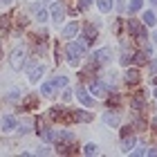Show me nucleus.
Returning a JSON list of instances; mask_svg holds the SVG:
<instances>
[{
    "label": "nucleus",
    "mask_w": 157,
    "mask_h": 157,
    "mask_svg": "<svg viewBox=\"0 0 157 157\" xmlns=\"http://www.w3.org/2000/svg\"><path fill=\"white\" fill-rule=\"evenodd\" d=\"M25 54H27V49H25V45H20V47H16L11 52V67L16 70H23V65H25Z\"/></svg>",
    "instance_id": "f257e3e1"
},
{
    "label": "nucleus",
    "mask_w": 157,
    "mask_h": 157,
    "mask_svg": "<svg viewBox=\"0 0 157 157\" xmlns=\"http://www.w3.org/2000/svg\"><path fill=\"white\" fill-rule=\"evenodd\" d=\"M81 54H83V49H81V45H78V43H67V59H70V63H72V65H76V63H78Z\"/></svg>",
    "instance_id": "f03ea898"
},
{
    "label": "nucleus",
    "mask_w": 157,
    "mask_h": 157,
    "mask_svg": "<svg viewBox=\"0 0 157 157\" xmlns=\"http://www.w3.org/2000/svg\"><path fill=\"white\" fill-rule=\"evenodd\" d=\"M76 99L85 105V108H92V105H94V99L88 94V90H85L83 85H78V88H76Z\"/></svg>",
    "instance_id": "7ed1b4c3"
},
{
    "label": "nucleus",
    "mask_w": 157,
    "mask_h": 157,
    "mask_svg": "<svg viewBox=\"0 0 157 157\" xmlns=\"http://www.w3.org/2000/svg\"><path fill=\"white\" fill-rule=\"evenodd\" d=\"M90 90H92V94H97L99 99H105V97H108V85L101 83V81H92V83H90Z\"/></svg>",
    "instance_id": "20e7f679"
},
{
    "label": "nucleus",
    "mask_w": 157,
    "mask_h": 157,
    "mask_svg": "<svg viewBox=\"0 0 157 157\" xmlns=\"http://www.w3.org/2000/svg\"><path fill=\"white\" fill-rule=\"evenodd\" d=\"M128 29H130L135 36H139L141 40H146V29H144V25H141L139 20H128Z\"/></svg>",
    "instance_id": "39448f33"
},
{
    "label": "nucleus",
    "mask_w": 157,
    "mask_h": 157,
    "mask_svg": "<svg viewBox=\"0 0 157 157\" xmlns=\"http://www.w3.org/2000/svg\"><path fill=\"white\" fill-rule=\"evenodd\" d=\"M49 117L56 119V121H74V115H70V112L61 110V108H52L49 110Z\"/></svg>",
    "instance_id": "423d86ee"
},
{
    "label": "nucleus",
    "mask_w": 157,
    "mask_h": 157,
    "mask_svg": "<svg viewBox=\"0 0 157 157\" xmlns=\"http://www.w3.org/2000/svg\"><path fill=\"white\" fill-rule=\"evenodd\" d=\"M32 11H34V16L38 18V23H47V9L40 2H34L32 5Z\"/></svg>",
    "instance_id": "0eeeda50"
},
{
    "label": "nucleus",
    "mask_w": 157,
    "mask_h": 157,
    "mask_svg": "<svg viewBox=\"0 0 157 157\" xmlns=\"http://www.w3.org/2000/svg\"><path fill=\"white\" fill-rule=\"evenodd\" d=\"M63 16H65V7H63L61 2H54L52 5V18H54V23H61Z\"/></svg>",
    "instance_id": "6e6552de"
},
{
    "label": "nucleus",
    "mask_w": 157,
    "mask_h": 157,
    "mask_svg": "<svg viewBox=\"0 0 157 157\" xmlns=\"http://www.w3.org/2000/svg\"><path fill=\"white\" fill-rule=\"evenodd\" d=\"M110 54H112V49H110V47L97 49V52H94V61H97V63H105V61L110 59Z\"/></svg>",
    "instance_id": "1a4fd4ad"
},
{
    "label": "nucleus",
    "mask_w": 157,
    "mask_h": 157,
    "mask_svg": "<svg viewBox=\"0 0 157 157\" xmlns=\"http://www.w3.org/2000/svg\"><path fill=\"white\" fill-rule=\"evenodd\" d=\"M16 128H18V121L13 119L11 115H7V117L2 119V130H5V132H11V130H16Z\"/></svg>",
    "instance_id": "9d476101"
},
{
    "label": "nucleus",
    "mask_w": 157,
    "mask_h": 157,
    "mask_svg": "<svg viewBox=\"0 0 157 157\" xmlns=\"http://www.w3.org/2000/svg\"><path fill=\"white\" fill-rule=\"evenodd\" d=\"M76 34H78V23H70L65 29H63V38L70 40V38H74Z\"/></svg>",
    "instance_id": "9b49d317"
},
{
    "label": "nucleus",
    "mask_w": 157,
    "mask_h": 157,
    "mask_svg": "<svg viewBox=\"0 0 157 157\" xmlns=\"http://www.w3.org/2000/svg\"><path fill=\"white\" fill-rule=\"evenodd\" d=\"M103 121H105V124H110V126H119V115H115V112H105V115H103Z\"/></svg>",
    "instance_id": "f8f14e48"
},
{
    "label": "nucleus",
    "mask_w": 157,
    "mask_h": 157,
    "mask_svg": "<svg viewBox=\"0 0 157 157\" xmlns=\"http://www.w3.org/2000/svg\"><path fill=\"white\" fill-rule=\"evenodd\" d=\"M54 139H59V141H72L74 137H72V132H70V130H59L54 135Z\"/></svg>",
    "instance_id": "ddd939ff"
},
{
    "label": "nucleus",
    "mask_w": 157,
    "mask_h": 157,
    "mask_svg": "<svg viewBox=\"0 0 157 157\" xmlns=\"http://www.w3.org/2000/svg\"><path fill=\"white\" fill-rule=\"evenodd\" d=\"M40 94L43 97H54V83H43L40 85Z\"/></svg>",
    "instance_id": "4468645a"
},
{
    "label": "nucleus",
    "mask_w": 157,
    "mask_h": 157,
    "mask_svg": "<svg viewBox=\"0 0 157 157\" xmlns=\"http://www.w3.org/2000/svg\"><path fill=\"white\" fill-rule=\"evenodd\" d=\"M144 105H146V101H144V97H141V94H135L132 97V108L135 110H144Z\"/></svg>",
    "instance_id": "2eb2a0df"
},
{
    "label": "nucleus",
    "mask_w": 157,
    "mask_h": 157,
    "mask_svg": "<svg viewBox=\"0 0 157 157\" xmlns=\"http://www.w3.org/2000/svg\"><path fill=\"white\" fill-rule=\"evenodd\" d=\"M43 72H45V67L38 65V67H34L32 72H29V81H38V78L43 76Z\"/></svg>",
    "instance_id": "dca6fc26"
},
{
    "label": "nucleus",
    "mask_w": 157,
    "mask_h": 157,
    "mask_svg": "<svg viewBox=\"0 0 157 157\" xmlns=\"http://www.w3.org/2000/svg\"><path fill=\"white\" fill-rule=\"evenodd\" d=\"M126 81L128 83H139V72L137 70H128L126 72Z\"/></svg>",
    "instance_id": "f3484780"
},
{
    "label": "nucleus",
    "mask_w": 157,
    "mask_h": 157,
    "mask_svg": "<svg viewBox=\"0 0 157 157\" xmlns=\"http://www.w3.org/2000/svg\"><path fill=\"white\" fill-rule=\"evenodd\" d=\"M99 2V9H101V13H108L112 9V0H97Z\"/></svg>",
    "instance_id": "a211bd4d"
},
{
    "label": "nucleus",
    "mask_w": 157,
    "mask_h": 157,
    "mask_svg": "<svg viewBox=\"0 0 157 157\" xmlns=\"http://www.w3.org/2000/svg\"><path fill=\"white\" fill-rule=\"evenodd\" d=\"M155 23H157V18H155V11H146V13H144V25H151V27H153Z\"/></svg>",
    "instance_id": "6ab92c4d"
},
{
    "label": "nucleus",
    "mask_w": 157,
    "mask_h": 157,
    "mask_svg": "<svg viewBox=\"0 0 157 157\" xmlns=\"http://www.w3.org/2000/svg\"><path fill=\"white\" fill-rule=\"evenodd\" d=\"M141 5H144L141 0H130V5H128V11H130V13H137V11L141 9Z\"/></svg>",
    "instance_id": "aec40b11"
},
{
    "label": "nucleus",
    "mask_w": 157,
    "mask_h": 157,
    "mask_svg": "<svg viewBox=\"0 0 157 157\" xmlns=\"http://www.w3.org/2000/svg\"><path fill=\"white\" fill-rule=\"evenodd\" d=\"M92 115L90 112H74V121H90Z\"/></svg>",
    "instance_id": "412c9836"
},
{
    "label": "nucleus",
    "mask_w": 157,
    "mask_h": 157,
    "mask_svg": "<svg viewBox=\"0 0 157 157\" xmlns=\"http://www.w3.org/2000/svg\"><path fill=\"white\" fill-rule=\"evenodd\" d=\"M38 130H40V137L45 141H54V132H49L47 128H38Z\"/></svg>",
    "instance_id": "4be33fe9"
},
{
    "label": "nucleus",
    "mask_w": 157,
    "mask_h": 157,
    "mask_svg": "<svg viewBox=\"0 0 157 157\" xmlns=\"http://www.w3.org/2000/svg\"><path fill=\"white\" fill-rule=\"evenodd\" d=\"M54 85H56V88H67V76H56Z\"/></svg>",
    "instance_id": "5701e85b"
},
{
    "label": "nucleus",
    "mask_w": 157,
    "mask_h": 157,
    "mask_svg": "<svg viewBox=\"0 0 157 157\" xmlns=\"http://www.w3.org/2000/svg\"><path fill=\"white\" fill-rule=\"evenodd\" d=\"M132 146H135V139H130V137H124V144H121V151H130Z\"/></svg>",
    "instance_id": "b1692460"
},
{
    "label": "nucleus",
    "mask_w": 157,
    "mask_h": 157,
    "mask_svg": "<svg viewBox=\"0 0 157 157\" xmlns=\"http://www.w3.org/2000/svg\"><path fill=\"white\" fill-rule=\"evenodd\" d=\"M132 61L141 65V63H146V54H141V52H135V54H132Z\"/></svg>",
    "instance_id": "393cba45"
},
{
    "label": "nucleus",
    "mask_w": 157,
    "mask_h": 157,
    "mask_svg": "<svg viewBox=\"0 0 157 157\" xmlns=\"http://www.w3.org/2000/svg\"><path fill=\"white\" fill-rule=\"evenodd\" d=\"M83 153H85V155H97V146H94V144H85V146H83Z\"/></svg>",
    "instance_id": "a878e982"
},
{
    "label": "nucleus",
    "mask_w": 157,
    "mask_h": 157,
    "mask_svg": "<svg viewBox=\"0 0 157 157\" xmlns=\"http://www.w3.org/2000/svg\"><path fill=\"white\" fill-rule=\"evenodd\" d=\"M20 132H32V121H23V124L18 126Z\"/></svg>",
    "instance_id": "bb28decb"
},
{
    "label": "nucleus",
    "mask_w": 157,
    "mask_h": 157,
    "mask_svg": "<svg viewBox=\"0 0 157 157\" xmlns=\"http://www.w3.org/2000/svg\"><path fill=\"white\" fill-rule=\"evenodd\" d=\"M90 2H92V0H78V9H88V7H90Z\"/></svg>",
    "instance_id": "cd10ccee"
},
{
    "label": "nucleus",
    "mask_w": 157,
    "mask_h": 157,
    "mask_svg": "<svg viewBox=\"0 0 157 157\" xmlns=\"http://www.w3.org/2000/svg\"><path fill=\"white\" fill-rule=\"evenodd\" d=\"M117 103H119V94H112L108 99V105H117Z\"/></svg>",
    "instance_id": "c85d7f7f"
},
{
    "label": "nucleus",
    "mask_w": 157,
    "mask_h": 157,
    "mask_svg": "<svg viewBox=\"0 0 157 157\" xmlns=\"http://www.w3.org/2000/svg\"><path fill=\"white\" fill-rule=\"evenodd\" d=\"M132 132V128L130 126H126V128H121V137H128V135Z\"/></svg>",
    "instance_id": "c756f323"
},
{
    "label": "nucleus",
    "mask_w": 157,
    "mask_h": 157,
    "mask_svg": "<svg viewBox=\"0 0 157 157\" xmlns=\"http://www.w3.org/2000/svg\"><path fill=\"white\" fill-rule=\"evenodd\" d=\"M0 27H9V16H2V18H0Z\"/></svg>",
    "instance_id": "7c9ffc66"
},
{
    "label": "nucleus",
    "mask_w": 157,
    "mask_h": 157,
    "mask_svg": "<svg viewBox=\"0 0 157 157\" xmlns=\"http://www.w3.org/2000/svg\"><path fill=\"white\" fill-rule=\"evenodd\" d=\"M18 90H13V92H9V101H18Z\"/></svg>",
    "instance_id": "2f4dec72"
},
{
    "label": "nucleus",
    "mask_w": 157,
    "mask_h": 157,
    "mask_svg": "<svg viewBox=\"0 0 157 157\" xmlns=\"http://www.w3.org/2000/svg\"><path fill=\"white\" fill-rule=\"evenodd\" d=\"M146 155H151V157H157V148H148Z\"/></svg>",
    "instance_id": "473e14b6"
},
{
    "label": "nucleus",
    "mask_w": 157,
    "mask_h": 157,
    "mask_svg": "<svg viewBox=\"0 0 157 157\" xmlns=\"http://www.w3.org/2000/svg\"><path fill=\"white\" fill-rule=\"evenodd\" d=\"M146 151H144V146H137V151H135V155H144Z\"/></svg>",
    "instance_id": "72a5a7b5"
},
{
    "label": "nucleus",
    "mask_w": 157,
    "mask_h": 157,
    "mask_svg": "<svg viewBox=\"0 0 157 157\" xmlns=\"http://www.w3.org/2000/svg\"><path fill=\"white\" fill-rule=\"evenodd\" d=\"M151 2H153V5H155V7H157V0H151Z\"/></svg>",
    "instance_id": "f704fd0d"
},
{
    "label": "nucleus",
    "mask_w": 157,
    "mask_h": 157,
    "mask_svg": "<svg viewBox=\"0 0 157 157\" xmlns=\"http://www.w3.org/2000/svg\"><path fill=\"white\" fill-rule=\"evenodd\" d=\"M153 81H155V85H157V76H155V78H153Z\"/></svg>",
    "instance_id": "c9c22d12"
},
{
    "label": "nucleus",
    "mask_w": 157,
    "mask_h": 157,
    "mask_svg": "<svg viewBox=\"0 0 157 157\" xmlns=\"http://www.w3.org/2000/svg\"><path fill=\"white\" fill-rule=\"evenodd\" d=\"M155 43H157V32H155Z\"/></svg>",
    "instance_id": "e433bc0d"
},
{
    "label": "nucleus",
    "mask_w": 157,
    "mask_h": 157,
    "mask_svg": "<svg viewBox=\"0 0 157 157\" xmlns=\"http://www.w3.org/2000/svg\"><path fill=\"white\" fill-rule=\"evenodd\" d=\"M0 59H2V49H0Z\"/></svg>",
    "instance_id": "4c0bfd02"
},
{
    "label": "nucleus",
    "mask_w": 157,
    "mask_h": 157,
    "mask_svg": "<svg viewBox=\"0 0 157 157\" xmlns=\"http://www.w3.org/2000/svg\"><path fill=\"white\" fill-rule=\"evenodd\" d=\"M155 97H157V88H155Z\"/></svg>",
    "instance_id": "58836bf2"
}]
</instances>
